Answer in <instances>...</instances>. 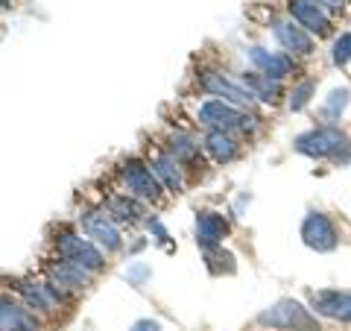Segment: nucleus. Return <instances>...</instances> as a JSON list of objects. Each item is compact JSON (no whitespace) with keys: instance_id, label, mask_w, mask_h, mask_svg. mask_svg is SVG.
Segmentation results:
<instances>
[{"instance_id":"f257e3e1","label":"nucleus","mask_w":351,"mask_h":331,"mask_svg":"<svg viewBox=\"0 0 351 331\" xmlns=\"http://www.w3.org/2000/svg\"><path fill=\"white\" fill-rule=\"evenodd\" d=\"M258 323L263 328H276V331H322L319 319L295 299H281L272 308H267L258 317Z\"/></svg>"},{"instance_id":"f03ea898","label":"nucleus","mask_w":351,"mask_h":331,"mask_svg":"<svg viewBox=\"0 0 351 331\" xmlns=\"http://www.w3.org/2000/svg\"><path fill=\"white\" fill-rule=\"evenodd\" d=\"M56 247H59V255H62L64 261L80 264V267H82V270H88V273L103 270V264H106L103 252L97 249V247L91 244V240H85V238H80V235H71V231H64V235H59Z\"/></svg>"},{"instance_id":"7ed1b4c3","label":"nucleus","mask_w":351,"mask_h":331,"mask_svg":"<svg viewBox=\"0 0 351 331\" xmlns=\"http://www.w3.org/2000/svg\"><path fill=\"white\" fill-rule=\"evenodd\" d=\"M123 182L129 187V196H135V200H158L161 196V182L158 176L152 173L144 161L138 159H129L123 164Z\"/></svg>"},{"instance_id":"20e7f679","label":"nucleus","mask_w":351,"mask_h":331,"mask_svg":"<svg viewBox=\"0 0 351 331\" xmlns=\"http://www.w3.org/2000/svg\"><path fill=\"white\" fill-rule=\"evenodd\" d=\"M302 238H304V244L311 249H316V252H331L339 244L337 226L331 223V217H325L322 212H311L304 217Z\"/></svg>"},{"instance_id":"39448f33","label":"nucleus","mask_w":351,"mask_h":331,"mask_svg":"<svg viewBox=\"0 0 351 331\" xmlns=\"http://www.w3.org/2000/svg\"><path fill=\"white\" fill-rule=\"evenodd\" d=\"M18 290L24 296L29 311H36V314H56L59 311L62 290L53 282H21Z\"/></svg>"},{"instance_id":"423d86ee","label":"nucleus","mask_w":351,"mask_h":331,"mask_svg":"<svg viewBox=\"0 0 351 331\" xmlns=\"http://www.w3.org/2000/svg\"><path fill=\"white\" fill-rule=\"evenodd\" d=\"M343 132L331 129V126H322V129H313L302 135L295 141V150L304 152V156H313V159H325V156H334V152L343 147Z\"/></svg>"},{"instance_id":"0eeeda50","label":"nucleus","mask_w":351,"mask_h":331,"mask_svg":"<svg viewBox=\"0 0 351 331\" xmlns=\"http://www.w3.org/2000/svg\"><path fill=\"white\" fill-rule=\"evenodd\" d=\"M82 229L88 238H94L106 252L120 249V231L117 223L106 212H85L82 214Z\"/></svg>"},{"instance_id":"6e6552de","label":"nucleus","mask_w":351,"mask_h":331,"mask_svg":"<svg viewBox=\"0 0 351 331\" xmlns=\"http://www.w3.org/2000/svg\"><path fill=\"white\" fill-rule=\"evenodd\" d=\"M199 124L208 126L211 132H228V129H240V124H243V115H240L232 103L208 100L199 109Z\"/></svg>"},{"instance_id":"1a4fd4ad","label":"nucleus","mask_w":351,"mask_h":331,"mask_svg":"<svg viewBox=\"0 0 351 331\" xmlns=\"http://www.w3.org/2000/svg\"><path fill=\"white\" fill-rule=\"evenodd\" d=\"M311 305L316 314L351 323V290H319L311 296Z\"/></svg>"},{"instance_id":"9d476101","label":"nucleus","mask_w":351,"mask_h":331,"mask_svg":"<svg viewBox=\"0 0 351 331\" xmlns=\"http://www.w3.org/2000/svg\"><path fill=\"white\" fill-rule=\"evenodd\" d=\"M228 235V220L217 212H199L196 214V244L202 249H214L223 244Z\"/></svg>"},{"instance_id":"9b49d317","label":"nucleus","mask_w":351,"mask_h":331,"mask_svg":"<svg viewBox=\"0 0 351 331\" xmlns=\"http://www.w3.org/2000/svg\"><path fill=\"white\" fill-rule=\"evenodd\" d=\"M202 88L208 94H214V97H223V100L232 103V106H249L252 103V91H249V88L226 80L223 73H208L202 80Z\"/></svg>"},{"instance_id":"f8f14e48","label":"nucleus","mask_w":351,"mask_h":331,"mask_svg":"<svg viewBox=\"0 0 351 331\" xmlns=\"http://www.w3.org/2000/svg\"><path fill=\"white\" fill-rule=\"evenodd\" d=\"M249 56L258 65V71L272 76V80H284V76L293 73V59L287 56V53H269L263 47H252Z\"/></svg>"},{"instance_id":"ddd939ff","label":"nucleus","mask_w":351,"mask_h":331,"mask_svg":"<svg viewBox=\"0 0 351 331\" xmlns=\"http://www.w3.org/2000/svg\"><path fill=\"white\" fill-rule=\"evenodd\" d=\"M290 15L299 21V27L307 30V32H316V36H325L328 32V18L313 0H293Z\"/></svg>"},{"instance_id":"4468645a","label":"nucleus","mask_w":351,"mask_h":331,"mask_svg":"<svg viewBox=\"0 0 351 331\" xmlns=\"http://www.w3.org/2000/svg\"><path fill=\"white\" fill-rule=\"evenodd\" d=\"M0 331H38V326L27 314V308H21L9 296H0Z\"/></svg>"},{"instance_id":"2eb2a0df","label":"nucleus","mask_w":351,"mask_h":331,"mask_svg":"<svg viewBox=\"0 0 351 331\" xmlns=\"http://www.w3.org/2000/svg\"><path fill=\"white\" fill-rule=\"evenodd\" d=\"M50 282L56 284L59 290H82L88 284V270H82L80 264H73V261L50 264Z\"/></svg>"},{"instance_id":"dca6fc26","label":"nucleus","mask_w":351,"mask_h":331,"mask_svg":"<svg viewBox=\"0 0 351 331\" xmlns=\"http://www.w3.org/2000/svg\"><path fill=\"white\" fill-rule=\"evenodd\" d=\"M149 168H152V173L158 176V182L167 187V191H173V194L182 191V170H179V161H176L170 152H156L152 161H149Z\"/></svg>"},{"instance_id":"f3484780","label":"nucleus","mask_w":351,"mask_h":331,"mask_svg":"<svg viewBox=\"0 0 351 331\" xmlns=\"http://www.w3.org/2000/svg\"><path fill=\"white\" fill-rule=\"evenodd\" d=\"M106 214L114 220V223H138V220H144L147 208L141 205V200L135 196H112V200L106 203Z\"/></svg>"},{"instance_id":"a211bd4d","label":"nucleus","mask_w":351,"mask_h":331,"mask_svg":"<svg viewBox=\"0 0 351 331\" xmlns=\"http://www.w3.org/2000/svg\"><path fill=\"white\" fill-rule=\"evenodd\" d=\"M276 38L281 41L284 50L290 53H299V56H307L313 53V38L307 36L302 27H293V24H276Z\"/></svg>"},{"instance_id":"6ab92c4d","label":"nucleus","mask_w":351,"mask_h":331,"mask_svg":"<svg viewBox=\"0 0 351 331\" xmlns=\"http://www.w3.org/2000/svg\"><path fill=\"white\" fill-rule=\"evenodd\" d=\"M243 85L252 91V97H258V100H263V103H278L281 100V85H278V80H272V76L261 73V71L243 76Z\"/></svg>"},{"instance_id":"aec40b11","label":"nucleus","mask_w":351,"mask_h":331,"mask_svg":"<svg viewBox=\"0 0 351 331\" xmlns=\"http://www.w3.org/2000/svg\"><path fill=\"white\" fill-rule=\"evenodd\" d=\"M205 150L214 156V161L219 164H228V161H234L237 159V141L228 135V132H208V138H205Z\"/></svg>"},{"instance_id":"412c9836","label":"nucleus","mask_w":351,"mask_h":331,"mask_svg":"<svg viewBox=\"0 0 351 331\" xmlns=\"http://www.w3.org/2000/svg\"><path fill=\"white\" fill-rule=\"evenodd\" d=\"M167 152L176 159V161H193L199 156V144H196V138L188 135V132H176L167 144Z\"/></svg>"},{"instance_id":"4be33fe9","label":"nucleus","mask_w":351,"mask_h":331,"mask_svg":"<svg viewBox=\"0 0 351 331\" xmlns=\"http://www.w3.org/2000/svg\"><path fill=\"white\" fill-rule=\"evenodd\" d=\"M334 62L337 65L351 62V32H346V36L337 38V44H334Z\"/></svg>"},{"instance_id":"5701e85b","label":"nucleus","mask_w":351,"mask_h":331,"mask_svg":"<svg viewBox=\"0 0 351 331\" xmlns=\"http://www.w3.org/2000/svg\"><path fill=\"white\" fill-rule=\"evenodd\" d=\"M311 91H313V82H302L299 88H293V100H290V106L299 112V109H304L307 106V100H311Z\"/></svg>"},{"instance_id":"b1692460","label":"nucleus","mask_w":351,"mask_h":331,"mask_svg":"<svg viewBox=\"0 0 351 331\" xmlns=\"http://www.w3.org/2000/svg\"><path fill=\"white\" fill-rule=\"evenodd\" d=\"M126 279H129V284L141 288V284L149 279V267H147V264H135V267H129V270H126Z\"/></svg>"},{"instance_id":"393cba45","label":"nucleus","mask_w":351,"mask_h":331,"mask_svg":"<svg viewBox=\"0 0 351 331\" xmlns=\"http://www.w3.org/2000/svg\"><path fill=\"white\" fill-rule=\"evenodd\" d=\"M129 331H161V326L156 323V319H138V323L132 326Z\"/></svg>"},{"instance_id":"a878e982","label":"nucleus","mask_w":351,"mask_h":331,"mask_svg":"<svg viewBox=\"0 0 351 331\" xmlns=\"http://www.w3.org/2000/svg\"><path fill=\"white\" fill-rule=\"evenodd\" d=\"M149 231H156V240H158V244H167V231H164V226L158 223L156 217L149 220Z\"/></svg>"},{"instance_id":"bb28decb","label":"nucleus","mask_w":351,"mask_h":331,"mask_svg":"<svg viewBox=\"0 0 351 331\" xmlns=\"http://www.w3.org/2000/svg\"><path fill=\"white\" fill-rule=\"evenodd\" d=\"M9 3H12V0H0V6H9Z\"/></svg>"}]
</instances>
